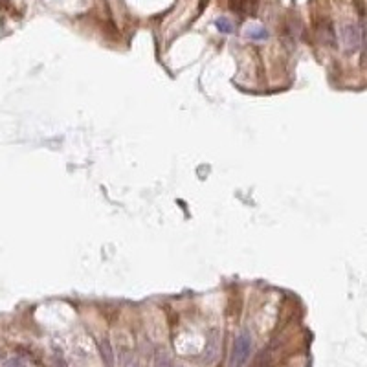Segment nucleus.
I'll list each match as a JSON object with an SVG mask.
<instances>
[{
    "instance_id": "nucleus-9",
    "label": "nucleus",
    "mask_w": 367,
    "mask_h": 367,
    "mask_svg": "<svg viewBox=\"0 0 367 367\" xmlns=\"http://www.w3.org/2000/svg\"><path fill=\"white\" fill-rule=\"evenodd\" d=\"M0 4H6V0H0Z\"/></svg>"
},
{
    "instance_id": "nucleus-8",
    "label": "nucleus",
    "mask_w": 367,
    "mask_h": 367,
    "mask_svg": "<svg viewBox=\"0 0 367 367\" xmlns=\"http://www.w3.org/2000/svg\"><path fill=\"white\" fill-rule=\"evenodd\" d=\"M206 4H207V0H200V11L206 8Z\"/></svg>"
},
{
    "instance_id": "nucleus-1",
    "label": "nucleus",
    "mask_w": 367,
    "mask_h": 367,
    "mask_svg": "<svg viewBox=\"0 0 367 367\" xmlns=\"http://www.w3.org/2000/svg\"><path fill=\"white\" fill-rule=\"evenodd\" d=\"M251 347H253V340L248 329L241 331L235 336L232 349V356H230V363L228 367H244L251 356Z\"/></svg>"
},
{
    "instance_id": "nucleus-5",
    "label": "nucleus",
    "mask_w": 367,
    "mask_h": 367,
    "mask_svg": "<svg viewBox=\"0 0 367 367\" xmlns=\"http://www.w3.org/2000/svg\"><path fill=\"white\" fill-rule=\"evenodd\" d=\"M320 37H322L329 46H334V28L331 22H323L320 26Z\"/></svg>"
},
{
    "instance_id": "nucleus-4",
    "label": "nucleus",
    "mask_w": 367,
    "mask_h": 367,
    "mask_svg": "<svg viewBox=\"0 0 367 367\" xmlns=\"http://www.w3.org/2000/svg\"><path fill=\"white\" fill-rule=\"evenodd\" d=\"M99 352L103 356V362H105L107 367H114V349H112L111 342L109 340H101L99 342Z\"/></svg>"
},
{
    "instance_id": "nucleus-3",
    "label": "nucleus",
    "mask_w": 367,
    "mask_h": 367,
    "mask_svg": "<svg viewBox=\"0 0 367 367\" xmlns=\"http://www.w3.org/2000/svg\"><path fill=\"white\" fill-rule=\"evenodd\" d=\"M244 35L251 40H267L268 39V30L261 24H250L244 31Z\"/></svg>"
},
{
    "instance_id": "nucleus-10",
    "label": "nucleus",
    "mask_w": 367,
    "mask_h": 367,
    "mask_svg": "<svg viewBox=\"0 0 367 367\" xmlns=\"http://www.w3.org/2000/svg\"><path fill=\"white\" fill-rule=\"evenodd\" d=\"M175 367H178V365H175Z\"/></svg>"
},
{
    "instance_id": "nucleus-2",
    "label": "nucleus",
    "mask_w": 367,
    "mask_h": 367,
    "mask_svg": "<svg viewBox=\"0 0 367 367\" xmlns=\"http://www.w3.org/2000/svg\"><path fill=\"white\" fill-rule=\"evenodd\" d=\"M340 39H342L343 50L347 51V54H354V51H358L360 50V46H362V31H360V28H358L356 24L347 22V24H343L342 30H340Z\"/></svg>"
},
{
    "instance_id": "nucleus-6",
    "label": "nucleus",
    "mask_w": 367,
    "mask_h": 367,
    "mask_svg": "<svg viewBox=\"0 0 367 367\" xmlns=\"http://www.w3.org/2000/svg\"><path fill=\"white\" fill-rule=\"evenodd\" d=\"M215 26L221 33H233V30H235L233 22L230 19H226V17H219V19L215 20Z\"/></svg>"
},
{
    "instance_id": "nucleus-7",
    "label": "nucleus",
    "mask_w": 367,
    "mask_h": 367,
    "mask_svg": "<svg viewBox=\"0 0 367 367\" xmlns=\"http://www.w3.org/2000/svg\"><path fill=\"white\" fill-rule=\"evenodd\" d=\"M230 6H232L233 11H237V13H242V11L246 10L248 0H230Z\"/></svg>"
}]
</instances>
